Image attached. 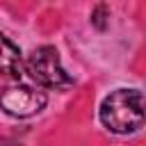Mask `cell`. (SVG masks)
Masks as SVG:
<instances>
[{
    "instance_id": "obj_1",
    "label": "cell",
    "mask_w": 146,
    "mask_h": 146,
    "mask_svg": "<svg viewBox=\"0 0 146 146\" xmlns=\"http://www.w3.org/2000/svg\"><path fill=\"white\" fill-rule=\"evenodd\" d=\"M100 121L112 132H135L144 125V94L139 89H116L100 105Z\"/></svg>"
},
{
    "instance_id": "obj_2",
    "label": "cell",
    "mask_w": 146,
    "mask_h": 146,
    "mask_svg": "<svg viewBox=\"0 0 146 146\" xmlns=\"http://www.w3.org/2000/svg\"><path fill=\"white\" fill-rule=\"evenodd\" d=\"M27 73L32 75L34 82H39L43 87H50V89H66V87L73 84L71 75L62 68L59 55L52 46H41L30 55Z\"/></svg>"
},
{
    "instance_id": "obj_3",
    "label": "cell",
    "mask_w": 146,
    "mask_h": 146,
    "mask_svg": "<svg viewBox=\"0 0 146 146\" xmlns=\"http://www.w3.org/2000/svg\"><path fill=\"white\" fill-rule=\"evenodd\" d=\"M46 105V94L32 89V87H9L0 94V107L18 119L32 116L41 112Z\"/></svg>"
},
{
    "instance_id": "obj_4",
    "label": "cell",
    "mask_w": 146,
    "mask_h": 146,
    "mask_svg": "<svg viewBox=\"0 0 146 146\" xmlns=\"http://www.w3.org/2000/svg\"><path fill=\"white\" fill-rule=\"evenodd\" d=\"M0 73L9 78H21L23 75V57L18 46H14L2 32H0Z\"/></svg>"
},
{
    "instance_id": "obj_5",
    "label": "cell",
    "mask_w": 146,
    "mask_h": 146,
    "mask_svg": "<svg viewBox=\"0 0 146 146\" xmlns=\"http://www.w3.org/2000/svg\"><path fill=\"white\" fill-rule=\"evenodd\" d=\"M105 14H107L105 5H98V7L94 9V14H91V23H94L98 30H105V25H107V21H105Z\"/></svg>"
}]
</instances>
